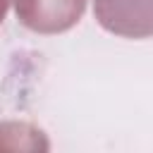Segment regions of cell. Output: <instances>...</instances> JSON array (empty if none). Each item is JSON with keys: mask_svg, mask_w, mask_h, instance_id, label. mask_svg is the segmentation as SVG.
I'll use <instances>...</instances> for the list:
<instances>
[{"mask_svg": "<svg viewBox=\"0 0 153 153\" xmlns=\"http://www.w3.org/2000/svg\"><path fill=\"white\" fill-rule=\"evenodd\" d=\"M96 19L124 38L153 36V0H93Z\"/></svg>", "mask_w": 153, "mask_h": 153, "instance_id": "obj_1", "label": "cell"}, {"mask_svg": "<svg viewBox=\"0 0 153 153\" xmlns=\"http://www.w3.org/2000/svg\"><path fill=\"white\" fill-rule=\"evenodd\" d=\"M17 17L33 31L55 33L79 22L86 0H14Z\"/></svg>", "mask_w": 153, "mask_h": 153, "instance_id": "obj_2", "label": "cell"}, {"mask_svg": "<svg viewBox=\"0 0 153 153\" xmlns=\"http://www.w3.org/2000/svg\"><path fill=\"white\" fill-rule=\"evenodd\" d=\"M5 10H7V0H0V22L5 17Z\"/></svg>", "mask_w": 153, "mask_h": 153, "instance_id": "obj_3", "label": "cell"}]
</instances>
